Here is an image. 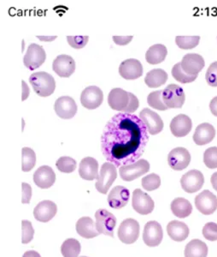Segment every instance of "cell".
<instances>
[{
	"label": "cell",
	"mask_w": 217,
	"mask_h": 257,
	"mask_svg": "<svg viewBox=\"0 0 217 257\" xmlns=\"http://www.w3.org/2000/svg\"><path fill=\"white\" fill-rule=\"evenodd\" d=\"M203 162L208 168H217V147H211L206 149L203 154Z\"/></svg>",
	"instance_id": "obj_40"
},
{
	"label": "cell",
	"mask_w": 217,
	"mask_h": 257,
	"mask_svg": "<svg viewBox=\"0 0 217 257\" xmlns=\"http://www.w3.org/2000/svg\"><path fill=\"white\" fill-rule=\"evenodd\" d=\"M149 140L144 122L134 114L119 112L103 131L101 150L108 162L116 167L130 165L140 158Z\"/></svg>",
	"instance_id": "obj_1"
},
{
	"label": "cell",
	"mask_w": 217,
	"mask_h": 257,
	"mask_svg": "<svg viewBox=\"0 0 217 257\" xmlns=\"http://www.w3.org/2000/svg\"><path fill=\"white\" fill-rule=\"evenodd\" d=\"M36 155L30 148L25 147L22 150V169L25 173L30 172L35 167Z\"/></svg>",
	"instance_id": "obj_34"
},
{
	"label": "cell",
	"mask_w": 217,
	"mask_h": 257,
	"mask_svg": "<svg viewBox=\"0 0 217 257\" xmlns=\"http://www.w3.org/2000/svg\"><path fill=\"white\" fill-rule=\"evenodd\" d=\"M113 41L116 45L118 46H125L130 43L131 41L133 40V35H129V36H118V35H114Z\"/></svg>",
	"instance_id": "obj_46"
},
{
	"label": "cell",
	"mask_w": 217,
	"mask_h": 257,
	"mask_svg": "<svg viewBox=\"0 0 217 257\" xmlns=\"http://www.w3.org/2000/svg\"><path fill=\"white\" fill-rule=\"evenodd\" d=\"M76 231L81 237L84 238H93L98 237L99 232L96 228L95 224L90 217H82L79 219L76 225Z\"/></svg>",
	"instance_id": "obj_28"
},
{
	"label": "cell",
	"mask_w": 217,
	"mask_h": 257,
	"mask_svg": "<svg viewBox=\"0 0 217 257\" xmlns=\"http://www.w3.org/2000/svg\"><path fill=\"white\" fill-rule=\"evenodd\" d=\"M22 86H23V94H22V100L24 101V100H26L28 99V97L29 95V92H30V89H29V86L27 84L26 82L23 81L22 82Z\"/></svg>",
	"instance_id": "obj_47"
},
{
	"label": "cell",
	"mask_w": 217,
	"mask_h": 257,
	"mask_svg": "<svg viewBox=\"0 0 217 257\" xmlns=\"http://www.w3.org/2000/svg\"><path fill=\"white\" fill-rule=\"evenodd\" d=\"M58 211L57 205L52 201H42L34 210V216L40 222L47 223L53 219Z\"/></svg>",
	"instance_id": "obj_25"
},
{
	"label": "cell",
	"mask_w": 217,
	"mask_h": 257,
	"mask_svg": "<svg viewBox=\"0 0 217 257\" xmlns=\"http://www.w3.org/2000/svg\"><path fill=\"white\" fill-rule=\"evenodd\" d=\"M200 36H182L179 35L175 38V42L180 49L188 50L192 49L194 47H197L199 43Z\"/></svg>",
	"instance_id": "obj_36"
},
{
	"label": "cell",
	"mask_w": 217,
	"mask_h": 257,
	"mask_svg": "<svg viewBox=\"0 0 217 257\" xmlns=\"http://www.w3.org/2000/svg\"><path fill=\"white\" fill-rule=\"evenodd\" d=\"M103 100H104L103 91L97 86H89L85 88L81 93V105L90 110L98 108L101 105Z\"/></svg>",
	"instance_id": "obj_14"
},
{
	"label": "cell",
	"mask_w": 217,
	"mask_h": 257,
	"mask_svg": "<svg viewBox=\"0 0 217 257\" xmlns=\"http://www.w3.org/2000/svg\"><path fill=\"white\" fill-rule=\"evenodd\" d=\"M117 234L121 242L126 244H132L139 238V222L133 219H124L119 226Z\"/></svg>",
	"instance_id": "obj_8"
},
{
	"label": "cell",
	"mask_w": 217,
	"mask_h": 257,
	"mask_svg": "<svg viewBox=\"0 0 217 257\" xmlns=\"http://www.w3.org/2000/svg\"><path fill=\"white\" fill-rule=\"evenodd\" d=\"M117 178V170L114 164L105 162L103 164L99 173L98 181L96 183V189L101 194H107L108 190L111 187Z\"/></svg>",
	"instance_id": "obj_4"
},
{
	"label": "cell",
	"mask_w": 217,
	"mask_h": 257,
	"mask_svg": "<svg viewBox=\"0 0 217 257\" xmlns=\"http://www.w3.org/2000/svg\"><path fill=\"white\" fill-rule=\"evenodd\" d=\"M81 249V243L74 238L65 240L61 246V253L64 257H79Z\"/></svg>",
	"instance_id": "obj_33"
},
{
	"label": "cell",
	"mask_w": 217,
	"mask_h": 257,
	"mask_svg": "<svg viewBox=\"0 0 217 257\" xmlns=\"http://www.w3.org/2000/svg\"><path fill=\"white\" fill-rule=\"evenodd\" d=\"M191 162V155L185 148H175L172 149L168 155L169 167L175 171H182L188 167Z\"/></svg>",
	"instance_id": "obj_12"
},
{
	"label": "cell",
	"mask_w": 217,
	"mask_h": 257,
	"mask_svg": "<svg viewBox=\"0 0 217 257\" xmlns=\"http://www.w3.org/2000/svg\"><path fill=\"white\" fill-rule=\"evenodd\" d=\"M184 254L185 257H207L208 247L201 240H191L185 246Z\"/></svg>",
	"instance_id": "obj_31"
},
{
	"label": "cell",
	"mask_w": 217,
	"mask_h": 257,
	"mask_svg": "<svg viewBox=\"0 0 217 257\" xmlns=\"http://www.w3.org/2000/svg\"><path fill=\"white\" fill-rule=\"evenodd\" d=\"M35 230L33 228L32 223L29 220L22 221V242L26 244L32 241L34 238Z\"/></svg>",
	"instance_id": "obj_41"
},
{
	"label": "cell",
	"mask_w": 217,
	"mask_h": 257,
	"mask_svg": "<svg viewBox=\"0 0 217 257\" xmlns=\"http://www.w3.org/2000/svg\"><path fill=\"white\" fill-rule=\"evenodd\" d=\"M89 37L87 35L82 36H67V41L70 46L75 49H81L87 44Z\"/></svg>",
	"instance_id": "obj_43"
},
{
	"label": "cell",
	"mask_w": 217,
	"mask_h": 257,
	"mask_svg": "<svg viewBox=\"0 0 217 257\" xmlns=\"http://www.w3.org/2000/svg\"><path fill=\"white\" fill-rule=\"evenodd\" d=\"M203 236L205 239L211 242L217 241V224L214 222H208L204 225L203 228Z\"/></svg>",
	"instance_id": "obj_42"
},
{
	"label": "cell",
	"mask_w": 217,
	"mask_h": 257,
	"mask_svg": "<svg viewBox=\"0 0 217 257\" xmlns=\"http://www.w3.org/2000/svg\"><path fill=\"white\" fill-rule=\"evenodd\" d=\"M79 257H87V256H79Z\"/></svg>",
	"instance_id": "obj_52"
},
{
	"label": "cell",
	"mask_w": 217,
	"mask_h": 257,
	"mask_svg": "<svg viewBox=\"0 0 217 257\" xmlns=\"http://www.w3.org/2000/svg\"><path fill=\"white\" fill-rule=\"evenodd\" d=\"M209 108H210L212 114L217 117V96L212 99L210 104H209Z\"/></svg>",
	"instance_id": "obj_48"
},
{
	"label": "cell",
	"mask_w": 217,
	"mask_h": 257,
	"mask_svg": "<svg viewBox=\"0 0 217 257\" xmlns=\"http://www.w3.org/2000/svg\"><path fill=\"white\" fill-rule=\"evenodd\" d=\"M119 73L126 80L138 79L143 74V66L138 59H127L120 64Z\"/></svg>",
	"instance_id": "obj_20"
},
{
	"label": "cell",
	"mask_w": 217,
	"mask_h": 257,
	"mask_svg": "<svg viewBox=\"0 0 217 257\" xmlns=\"http://www.w3.org/2000/svg\"><path fill=\"white\" fill-rule=\"evenodd\" d=\"M191 119L185 114H179L171 121V132L176 138H183L187 136L191 132Z\"/></svg>",
	"instance_id": "obj_22"
},
{
	"label": "cell",
	"mask_w": 217,
	"mask_h": 257,
	"mask_svg": "<svg viewBox=\"0 0 217 257\" xmlns=\"http://www.w3.org/2000/svg\"><path fill=\"white\" fill-rule=\"evenodd\" d=\"M171 72H172V76L174 79L180 83H190V82H194L197 77V76H190L188 74L185 73L181 68L180 62L174 64Z\"/></svg>",
	"instance_id": "obj_37"
},
{
	"label": "cell",
	"mask_w": 217,
	"mask_h": 257,
	"mask_svg": "<svg viewBox=\"0 0 217 257\" xmlns=\"http://www.w3.org/2000/svg\"><path fill=\"white\" fill-rule=\"evenodd\" d=\"M163 102L168 108H181L185 100L183 88L176 84H169L162 90Z\"/></svg>",
	"instance_id": "obj_6"
},
{
	"label": "cell",
	"mask_w": 217,
	"mask_h": 257,
	"mask_svg": "<svg viewBox=\"0 0 217 257\" xmlns=\"http://www.w3.org/2000/svg\"><path fill=\"white\" fill-rule=\"evenodd\" d=\"M29 82L32 85L35 93L41 97L50 96L55 91L54 77L45 71L33 73L29 77Z\"/></svg>",
	"instance_id": "obj_3"
},
{
	"label": "cell",
	"mask_w": 217,
	"mask_h": 257,
	"mask_svg": "<svg viewBox=\"0 0 217 257\" xmlns=\"http://www.w3.org/2000/svg\"><path fill=\"white\" fill-rule=\"evenodd\" d=\"M79 174L87 181H93L99 178V162L93 157L82 159L79 167Z\"/></svg>",
	"instance_id": "obj_23"
},
{
	"label": "cell",
	"mask_w": 217,
	"mask_h": 257,
	"mask_svg": "<svg viewBox=\"0 0 217 257\" xmlns=\"http://www.w3.org/2000/svg\"><path fill=\"white\" fill-rule=\"evenodd\" d=\"M149 170H150L149 162L146 160H139L134 163L120 167L119 173L122 180L131 182L139 178L140 176L147 173Z\"/></svg>",
	"instance_id": "obj_5"
},
{
	"label": "cell",
	"mask_w": 217,
	"mask_h": 257,
	"mask_svg": "<svg viewBox=\"0 0 217 257\" xmlns=\"http://www.w3.org/2000/svg\"><path fill=\"white\" fill-rule=\"evenodd\" d=\"M211 184L214 190L217 191V173H213L211 176Z\"/></svg>",
	"instance_id": "obj_50"
},
{
	"label": "cell",
	"mask_w": 217,
	"mask_h": 257,
	"mask_svg": "<svg viewBox=\"0 0 217 257\" xmlns=\"http://www.w3.org/2000/svg\"><path fill=\"white\" fill-rule=\"evenodd\" d=\"M47 59V53L43 47L40 45H29L27 50L26 54L24 56V63L29 70H35L41 67Z\"/></svg>",
	"instance_id": "obj_9"
},
{
	"label": "cell",
	"mask_w": 217,
	"mask_h": 257,
	"mask_svg": "<svg viewBox=\"0 0 217 257\" xmlns=\"http://www.w3.org/2000/svg\"><path fill=\"white\" fill-rule=\"evenodd\" d=\"M23 257H41V254H39L38 252L35 251V250H29L24 253V256Z\"/></svg>",
	"instance_id": "obj_49"
},
{
	"label": "cell",
	"mask_w": 217,
	"mask_h": 257,
	"mask_svg": "<svg viewBox=\"0 0 217 257\" xmlns=\"http://www.w3.org/2000/svg\"><path fill=\"white\" fill-rule=\"evenodd\" d=\"M132 205L133 209L142 215H147L151 213L155 207V203L151 196L143 192L140 189H137L133 191Z\"/></svg>",
	"instance_id": "obj_10"
},
{
	"label": "cell",
	"mask_w": 217,
	"mask_h": 257,
	"mask_svg": "<svg viewBox=\"0 0 217 257\" xmlns=\"http://www.w3.org/2000/svg\"><path fill=\"white\" fill-rule=\"evenodd\" d=\"M215 137V128L208 123H200L195 130L193 141L198 146H203L211 143Z\"/></svg>",
	"instance_id": "obj_26"
},
{
	"label": "cell",
	"mask_w": 217,
	"mask_h": 257,
	"mask_svg": "<svg viewBox=\"0 0 217 257\" xmlns=\"http://www.w3.org/2000/svg\"><path fill=\"white\" fill-rule=\"evenodd\" d=\"M37 38L44 41H52L57 39V36H50V37H45V36H37Z\"/></svg>",
	"instance_id": "obj_51"
},
{
	"label": "cell",
	"mask_w": 217,
	"mask_h": 257,
	"mask_svg": "<svg viewBox=\"0 0 217 257\" xmlns=\"http://www.w3.org/2000/svg\"><path fill=\"white\" fill-rule=\"evenodd\" d=\"M167 232L171 239L175 242H183L189 236V228L185 223L172 220L167 225Z\"/></svg>",
	"instance_id": "obj_27"
},
{
	"label": "cell",
	"mask_w": 217,
	"mask_h": 257,
	"mask_svg": "<svg viewBox=\"0 0 217 257\" xmlns=\"http://www.w3.org/2000/svg\"><path fill=\"white\" fill-rule=\"evenodd\" d=\"M170 208L174 216L178 217L179 219L188 217L192 212L191 202L182 197L174 199V201L171 202Z\"/></svg>",
	"instance_id": "obj_29"
},
{
	"label": "cell",
	"mask_w": 217,
	"mask_h": 257,
	"mask_svg": "<svg viewBox=\"0 0 217 257\" xmlns=\"http://www.w3.org/2000/svg\"><path fill=\"white\" fill-rule=\"evenodd\" d=\"M206 82L211 87H217V61L208 66L205 74Z\"/></svg>",
	"instance_id": "obj_44"
},
{
	"label": "cell",
	"mask_w": 217,
	"mask_h": 257,
	"mask_svg": "<svg viewBox=\"0 0 217 257\" xmlns=\"http://www.w3.org/2000/svg\"><path fill=\"white\" fill-rule=\"evenodd\" d=\"M139 118L145 123L149 134H159L164 126L163 121L159 115L151 109H143L139 113Z\"/></svg>",
	"instance_id": "obj_15"
},
{
	"label": "cell",
	"mask_w": 217,
	"mask_h": 257,
	"mask_svg": "<svg viewBox=\"0 0 217 257\" xmlns=\"http://www.w3.org/2000/svg\"><path fill=\"white\" fill-rule=\"evenodd\" d=\"M76 160L71 158V157H67L64 156L58 160L56 162V167L58 168L61 173H71L76 169Z\"/></svg>",
	"instance_id": "obj_38"
},
{
	"label": "cell",
	"mask_w": 217,
	"mask_h": 257,
	"mask_svg": "<svg viewBox=\"0 0 217 257\" xmlns=\"http://www.w3.org/2000/svg\"><path fill=\"white\" fill-rule=\"evenodd\" d=\"M56 181V174L52 167L42 166L34 174V182L41 189H49Z\"/></svg>",
	"instance_id": "obj_24"
},
{
	"label": "cell",
	"mask_w": 217,
	"mask_h": 257,
	"mask_svg": "<svg viewBox=\"0 0 217 257\" xmlns=\"http://www.w3.org/2000/svg\"><path fill=\"white\" fill-rule=\"evenodd\" d=\"M54 109L60 118L70 119L77 112V105L71 97L62 96L56 100Z\"/></svg>",
	"instance_id": "obj_17"
},
{
	"label": "cell",
	"mask_w": 217,
	"mask_h": 257,
	"mask_svg": "<svg viewBox=\"0 0 217 257\" xmlns=\"http://www.w3.org/2000/svg\"><path fill=\"white\" fill-rule=\"evenodd\" d=\"M181 68L185 73L190 76H197L201 70H203L205 62L202 56L197 53H188L183 57L180 62Z\"/></svg>",
	"instance_id": "obj_19"
},
{
	"label": "cell",
	"mask_w": 217,
	"mask_h": 257,
	"mask_svg": "<svg viewBox=\"0 0 217 257\" xmlns=\"http://www.w3.org/2000/svg\"><path fill=\"white\" fill-rule=\"evenodd\" d=\"M168 54L167 47L162 44H156L149 47L145 53L146 61L151 64H157L164 61Z\"/></svg>",
	"instance_id": "obj_30"
},
{
	"label": "cell",
	"mask_w": 217,
	"mask_h": 257,
	"mask_svg": "<svg viewBox=\"0 0 217 257\" xmlns=\"http://www.w3.org/2000/svg\"><path fill=\"white\" fill-rule=\"evenodd\" d=\"M95 225L99 234L114 237V230L116 227V218L106 209H99L95 213Z\"/></svg>",
	"instance_id": "obj_7"
},
{
	"label": "cell",
	"mask_w": 217,
	"mask_h": 257,
	"mask_svg": "<svg viewBox=\"0 0 217 257\" xmlns=\"http://www.w3.org/2000/svg\"><path fill=\"white\" fill-rule=\"evenodd\" d=\"M204 178L203 173L197 170H191L180 178V184L186 193L197 192L203 187Z\"/></svg>",
	"instance_id": "obj_13"
},
{
	"label": "cell",
	"mask_w": 217,
	"mask_h": 257,
	"mask_svg": "<svg viewBox=\"0 0 217 257\" xmlns=\"http://www.w3.org/2000/svg\"><path fill=\"white\" fill-rule=\"evenodd\" d=\"M22 189H23L22 202L24 204H29L30 201H31V198H32V187L27 183H23Z\"/></svg>",
	"instance_id": "obj_45"
},
{
	"label": "cell",
	"mask_w": 217,
	"mask_h": 257,
	"mask_svg": "<svg viewBox=\"0 0 217 257\" xmlns=\"http://www.w3.org/2000/svg\"><path fill=\"white\" fill-rule=\"evenodd\" d=\"M130 193L124 186H116L110 190L108 196V203L110 208L121 209L128 204Z\"/></svg>",
	"instance_id": "obj_21"
},
{
	"label": "cell",
	"mask_w": 217,
	"mask_h": 257,
	"mask_svg": "<svg viewBox=\"0 0 217 257\" xmlns=\"http://www.w3.org/2000/svg\"><path fill=\"white\" fill-rule=\"evenodd\" d=\"M108 104L116 111L133 113L139 108V99L130 92L122 88H113L108 95Z\"/></svg>",
	"instance_id": "obj_2"
},
{
	"label": "cell",
	"mask_w": 217,
	"mask_h": 257,
	"mask_svg": "<svg viewBox=\"0 0 217 257\" xmlns=\"http://www.w3.org/2000/svg\"><path fill=\"white\" fill-rule=\"evenodd\" d=\"M141 185L144 190L152 191L160 187L161 178L156 173H151L142 178Z\"/></svg>",
	"instance_id": "obj_39"
},
{
	"label": "cell",
	"mask_w": 217,
	"mask_h": 257,
	"mask_svg": "<svg viewBox=\"0 0 217 257\" xmlns=\"http://www.w3.org/2000/svg\"><path fill=\"white\" fill-rule=\"evenodd\" d=\"M147 102L152 108L159 110V111H166L168 109V106L163 102L162 90L151 92V94L148 95Z\"/></svg>",
	"instance_id": "obj_35"
},
{
	"label": "cell",
	"mask_w": 217,
	"mask_h": 257,
	"mask_svg": "<svg viewBox=\"0 0 217 257\" xmlns=\"http://www.w3.org/2000/svg\"><path fill=\"white\" fill-rule=\"evenodd\" d=\"M163 231L159 223L149 221L146 223L143 232V240L149 247H156L162 242Z\"/></svg>",
	"instance_id": "obj_16"
},
{
	"label": "cell",
	"mask_w": 217,
	"mask_h": 257,
	"mask_svg": "<svg viewBox=\"0 0 217 257\" xmlns=\"http://www.w3.org/2000/svg\"><path fill=\"white\" fill-rule=\"evenodd\" d=\"M195 206L203 215H210L216 211L217 197L209 190H203L195 197Z\"/></svg>",
	"instance_id": "obj_11"
},
{
	"label": "cell",
	"mask_w": 217,
	"mask_h": 257,
	"mask_svg": "<svg viewBox=\"0 0 217 257\" xmlns=\"http://www.w3.org/2000/svg\"><path fill=\"white\" fill-rule=\"evenodd\" d=\"M168 80V74L162 69H153L145 76V82L149 88H158L165 84Z\"/></svg>",
	"instance_id": "obj_32"
},
{
	"label": "cell",
	"mask_w": 217,
	"mask_h": 257,
	"mask_svg": "<svg viewBox=\"0 0 217 257\" xmlns=\"http://www.w3.org/2000/svg\"><path fill=\"white\" fill-rule=\"evenodd\" d=\"M52 69L60 77H70L76 70V62L72 57L62 54L54 59Z\"/></svg>",
	"instance_id": "obj_18"
}]
</instances>
